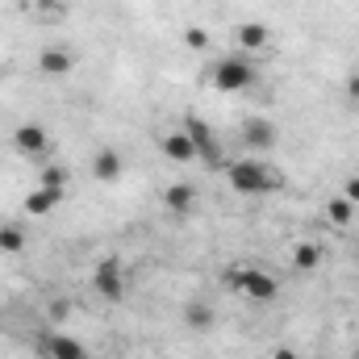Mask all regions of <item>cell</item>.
<instances>
[{"label": "cell", "instance_id": "4fadbf2b", "mask_svg": "<svg viewBox=\"0 0 359 359\" xmlns=\"http://www.w3.org/2000/svg\"><path fill=\"white\" fill-rule=\"evenodd\" d=\"M234 42H238L243 50H271V29L264 21H247V25H238Z\"/></svg>", "mask_w": 359, "mask_h": 359}, {"label": "cell", "instance_id": "9a60e30c", "mask_svg": "<svg viewBox=\"0 0 359 359\" xmlns=\"http://www.w3.org/2000/svg\"><path fill=\"white\" fill-rule=\"evenodd\" d=\"M292 268L297 271H318L322 268V247H313V243H297V247H292Z\"/></svg>", "mask_w": 359, "mask_h": 359}, {"label": "cell", "instance_id": "8fae6325", "mask_svg": "<svg viewBox=\"0 0 359 359\" xmlns=\"http://www.w3.org/2000/svg\"><path fill=\"white\" fill-rule=\"evenodd\" d=\"M163 205H168L172 217H192V209H196V188H192V184H172V188L163 192Z\"/></svg>", "mask_w": 359, "mask_h": 359}, {"label": "cell", "instance_id": "603a6c76", "mask_svg": "<svg viewBox=\"0 0 359 359\" xmlns=\"http://www.w3.org/2000/svg\"><path fill=\"white\" fill-rule=\"evenodd\" d=\"M347 100H355V104H359V72L347 76Z\"/></svg>", "mask_w": 359, "mask_h": 359}, {"label": "cell", "instance_id": "44dd1931", "mask_svg": "<svg viewBox=\"0 0 359 359\" xmlns=\"http://www.w3.org/2000/svg\"><path fill=\"white\" fill-rule=\"evenodd\" d=\"M34 8H38V13H50V17H59V13L67 8V0H34Z\"/></svg>", "mask_w": 359, "mask_h": 359}, {"label": "cell", "instance_id": "5b68a950", "mask_svg": "<svg viewBox=\"0 0 359 359\" xmlns=\"http://www.w3.org/2000/svg\"><path fill=\"white\" fill-rule=\"evenodd\" d=\"M126 268L117 264V259H100L96 264V271H92V288L104 297V301H121L126 297Z\"/></svg>", "mask_w": 359, "mask_h": 359}, {"label": "cell", "instance_id": "30bf717a", "mask_svg": "<svg viewBox=\"0 0 359 359\" xmlns=\"http://www.w3.org/2000/svg\"><path fill=\"white\" fill-rule=\"evenodd\" d=\"M121 176H126V159H121V151L100 147V151L92 155V180H96V184H117Z\"/></svg>", "mask_w": 359, "mask_h": 359}, {"label": "cell", "instance_id": "3957f363", "mask_svg": "<svg viewBox=\"0 0 359 359\" xmlns=\"http://www.w3.org/2000/svg\"><path fill=\"white\" fill-rule=\"evenodd\" d=\"M255 63L247 59V55H226V59H217L213 67H209V84L217 92H247L255 84Z\"/></svg>", "mask_w": 359, "mask_h": 359}, {"label": "cell", "instance_id": "ba28073f", "mask_svg": "<svg viewBox=\"0 0 359 359\" xmlns=\"http://www.w3.org/2000/svg\"><path fill=\"white\" fill-rule=\"evenodd\" d=\"M38 72H42L46 80H67V76L76 72V55H72L67 46H46V50L38 55Z\"/></svg>", "mask_w": 359, "mask_h": 359}, {"label": "cell", "instance_id": "7402d4cb", "mask_svg": "<svg viewBox=\"0 0 359 359\" xmlns=\"http://www.w3.org/2000/svg\"><path fill=\"white\" fill-rule=\"evenodd\" d=\"M343 196H347L351 205H355V201H359V176H351V180H347V184H343Z\"/></svg>", "mask_w": 359, "mask_h": 359}, {"label": "cell", "instance_id": "52a82bcc", "mask_svg": "<svg viewBox=\"0 0 359 359\" xmlns=\"http://www.w3.org/2000/svg\"><path fill=\"white\" fill-rule=\"evenodd\" d=\"M238 134H243V147H251V151H271L280 142V130H276V121H268V117H247Z\"/></svg>", "mask_w": 359, "mask_h": 359}, {"label": "cell", "instance_id": "ac0fdd59", "mask_svg": "<svg viewBox=\"0 0 359 359\" xmlns=\"http://www.w3.org/2000/svg\"><path fill=\"white\" fill-rule=\"evenodd\" d=\"M326 217H330V226H351L355 205H351L347 196H330V201H326Z\"/></svg>", "mask_w": 359, "mask_h": 359}, {"label": "cell", "instance_id": "2e32d148", "mask_svg": "<svg viewBox=\"0 0 359 359\" xmlns=\"http://www.w3.org/2000/svg\"><path fill=\"white\" fill-rule=\"evenodd\" d=\"M184 326H192V330H209V326H213V309H209L205 301H188V305H184Z\"/></svg>", "mask_w": 359, "mask_h": 359}, {"label": "cell", "instance_id": "5bb4252c", "mask_svg": "<svg viewBox=\"0 0 359 359\" xmlns=\"http://www.w3.org/2000/svg\"><path fill=\"white\" fill-rule=\"evenodd\" d=\"M59 201H63V192H55V188H34L29 196H25V213H34V217H46V213H55L59 209Z\"/></svg>", "mask_w": 359, "mask_h": 359}, {"label": "cell", "instance_id": "e0dca14e", "mask_svg": "<svg viewBox=\"0 0 359 359\" xmlns=\"http://www.w3.org/2000/svg\"><path fill=\"white\" fill-rule=\"evenodd\" d=\"M67 180H72V172L63 163H42V172H38V184L55 188V192H67Z\"/></svg>", "mask_w": 359, "mask_h": 359}, {"label": "cell", "instance_id": "9c48e42d", "mask_svg": "<svg viewBox=\"0 0 359 359\" xmlns=\"http://www.w3.org/2000/svg\"><path fill=\"white\" fill-rule=\"evenodd\" d=\"M38 347H42L50 359H88V347H84L80 339L59 334V330H46V334L38 339Z\"/></svg>", "mask_w": 359, "mask_h": 359}, {"label": "cell", "instance_id": "ffe728a7", "mask_svg": "<svg viewBox=\"0 0 359 359\" xmlns=\"http://www.w3.org/2000/svg\"><path fill=\"white\" fill-rule=\"evenodd\" d=\"M180 42H184L188 50H196V55H201V50H209V34H205L201 25H188V29L180 34Z\"/></svg>", "mask_w": 359, "mask_h": 359}, {"label": "cell", "instance_id": "cb8c5ba5", "mask_svg": "<svg viewBox=\"0 0 359 359\" xmlns=\"http://www.w3.org/2000/svg\"><path fill=\"white\" fill-rule=\"evenodd\" d=\"M271 359H297V351H292V347H280V351H276Z\"/></svg>", "mask_w": 359, "mask_h": 359}, {"label": "cell", "instance_id": "7a4b0ae2", "mask_svg": "<svg viewBox=\"0 0 359 359\" xmlns=\"http://www.w3.org/2000/svg\"><path fill=\"white\" fill-rule=\"evenodd\" d=\"M226 284H230L238 297L255 301V305H268V301L280 297V280L264 268H230L226 271Z\"/></svg>", "mask_w": 359, "mask_h": 359}, {"label": "cell", "instance_id": "277c9868", "mask_svg": "<svg viewBox=\"0 0 359 359\" xmlns=\"http://www.w3.org/2000/svg\"><path fill=\"white\" fill-rule=\"evenodd\" d=\"M8 142H13V151L25 155V159H46V155H50V134H46V126H38V121L17 126Z\"/></svg>", "mask_w": 359, "mask_h": 359}, {"label": "cell", "instance_id": "8992f818", "mask_svg": "<svg viewBox=\"0 0 359 359\" xmlns=\"http://www.w3.org/2000/svg\"><path fill=\"white\" fill-rule=\"evenodd\" d=\"M184 130H188V138H192V147H196V159H205L209 168H222V142H217V134H213L201 117H188Z\"/></svg>", "mask_w": 359, "mask_h": 359}, {"label": "cell", "instance_id": "d6986e66", "mask_svg": "<svg viewBox=\"0 0 359 359\" xmlns=\"http://www.w3.org/2000/svg\"><path fill=\"white\" fill-rule=\"evenodd\" d=\"M25 251V230L21 226H0V255H17Z\"/></svg>", "mask_w": 359, "mask_h": 359}, {"label": "cell", "instance_id": "6da1fadb", "mask_svg": "<svg viewBox=\"0 0 359 359\" xmlns=\"http://www.w3.org/2000/svg\"><path fill=\"white\" fill-rule=\"evenodd\" d=\"M226 180H230V188L243 192V196H268V192H276V188L284 184V176H280L276 168H268V163H259V159H238V163H230V168H226Z\"/></svg>", "mask_w": 359, "mask_h": 359}, {"label": "cell", "instance_id": "7c38bea8", "mask_svg": "<svg viewBox=\"0 0 359 359\" xmlns=\"http://www.w3.org/2000/svg\"><path fill=\"white\" fill-rule=\"evenodd\" d=\"M163 155L172 159V163H192L196 159V147H192V138H188V130H172V134H163Z\"/></svg>", "mask_w": 359, "mask_h": 359}]
</instances>
